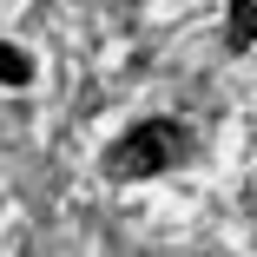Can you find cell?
Instances as JSON below:
<instances>
[{
  "label": "cell",
  "instance_id": "6da1fadb",
  "mask_svg": "<svg viewBox=\"0 0 257 257\" xmlns=\"http://www.w3.org/2000/svg\"><path fill=\"white\" fill-rule=\"evenodd\" d=\"M185 152H191L185 125H172V119H145V125H132V132H125V139L106 152V172H112L119 185H139V178L172 172Z\"/></svg>",
  "mask_w": 257,
  "mask_h": 257
},
{
  "label": "cell",
  "instance_id": "7a4b0ae2",
  "mask_svg": "<svg viewBox=\"0 0 257 257\" xmlns=\"http://www.w3.org/2000/svg\"><path fill=\"white\" fill-rule=\"evenodd\" d=\"M257 40V0H231V27H224V46L231 53H250Z\"/></svg>",
  "mask_w": 257,
  "mask_h": 257
},
{
  "label": "cell",
  "instance_id": "3957f363",
  "mask_svg": "<svg viewBox=\"0 0 257 257\" xmlns=\"http://www.w3.org/2000/svg\"><path fill=\"white\" fill-rule=\"evenodd\" d=\"M27 79H33V60L20 53V46L0 40V86H27Z\"/></svg>",
  "mask_w": 257,
  "mask_h": 257
}]
</instances>
